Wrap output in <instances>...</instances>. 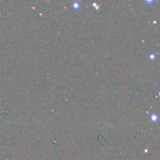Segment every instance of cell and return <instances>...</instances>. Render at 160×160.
Masks as SVG:
<instances>
[{"mask_svg": "<svg viewBox=\"0 0 160 160\" xmlns=\"http://www.w3.org/2000/svg\"><path fill=\"white\" fill-rule=\"evenodd\" d=\"M72 6H73V8H74V9H78V8L80 7V3L78 2H73L72 3Z\"/></svg>", "mask_w": 160, "mask_h": 160, "instance_id": "cell-1", "label": "cell"}, {"mask_svg": "<svg viewBox=\"0 0 160 160\" xmlns=\"http://www.w3.org/2000/svg\"><path fill=\"white\" fill-rule=\"evenodd\" d=\"M151 120H152V121H156V120H158V117L157 116H156V114H155V113H152L151 115Z\"/></svg>", "mask_w": 160, "mask_h": 160, "instance_id": "cell-2", "label": "cell"}, {"mask_svg": "<svg viewBox=\"0 0 160 160\" xmlns=\"http://www.w3.org/2000/svg\"><path fill=\"white\" fill-rule=\"evenodd\" d=\"M155 56H155V54H151L150 55L149 57H150V59H155Z\"/></svg>", "mask_w": 160, "mask_h": 160, "instance_id": "cell-3", "label": "cell"}]
</instances>
